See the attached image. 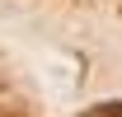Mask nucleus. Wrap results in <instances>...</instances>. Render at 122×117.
I'll return each mask as SVG.
<instances>
[{
  "instance_id": "nucleus-1",
  "label": "nucleus",
  "mask_w": 122,
  "mask_h": 117,
  "mask_svg": "<svg viewBox=\"0 0 122 117\" xmlns=\"http://www.w3.org/2000/svg\"><path fill=\"white\" fill-rule=\"evenodd\" d=\"M85 117H122V103H99V108H89Z\"/></svg>"
}]
</instances>
